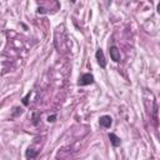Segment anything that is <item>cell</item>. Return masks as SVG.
Listing matches in <instances>:
<instances>
[{
	"label": "cell",
	"mask_w": 160,
	"mask_h": 160,
	"mask_svg": "<svg viewBox=\"0 0 160 160\" xmlns=\"http://www.w3.org/2000/svg\"><path fill=\"white\" fill-rule=\"evenodd\" d=\"M93 83H94V77H93V74L88 73V74L81 75V78L78 81V85L85 86V85H90V84H93Z\"/></svg>",
	"instance_id": "obj_1"
},
{
	"label": "cell",
	"mask_w": 160,
	"mask_h": 160,
	"mask_svg": "<svg viewBox=\"0 0 160 160\" xmlns=\"http://www.w3.org/2000/svg\"><path fill=\"white\" fill-rule=\"evenodd\" d=\"M95 56H96V60H98V64L100 65V68L105 69L106 68V60H105V56H104V52H103L102 49L96 50Z\"/></svg>",
	"instance_id": "obj_2"
},
{
	"label": "cell",
	"mask_w": 160,
	"mask_h": 160,
	"mask_svg": "<svg viewBox=\"0 0 160 160\" xmlns=\"http://www.w3.org/2000/svg\"><path fill=\"white\" fill-rule=\"evenodd\" d=\"M109 52H110V58H111L113 61H115V63L120 61V52H119V49H118L116 46H111Z\"/></svg>",
	"instance_id": "obj_3"
},
{
	"label": "cell",
	"mask_w": 160,
	"mask_h": 160,
	"mask_svg": "<svg viewBox=\"0 0 160 160\" xmlns=\"http://www.w3.org/2000/svg\"><path fill=\"white\" fill-rule=\"evenodd\" d=\"M99 123L103 128H110L111 124H113V119L109 115H103L102 118L99 119Z\"/></svg>",
	"instance_id": "obj_4"
},
{
	"label": "cell",
	"mask_w": 160,
	"mask_h": 160,
	"mask_svg": "<svg viewBox=\"0 0 160 160\" xmlns=\"http://www.w3.org/2000/svg\"><path fill=\"white\" fill-rule=\"evenodd\" d=\"M109 139H110L111 144H113L114 146H119V145L121 144V140H120V138H119V136H116L114 133H110V134H109Z\"/></svg>",
	"instance_id": "obj_5"
},
{
	"label": "cell",
	"mask_w": 160,
	"mask_h": 160,
	"mask_svg": "<svg viewBox=\"0 0 160 160\" xmlns=\"http://www.w3.org/2000/svg\"><path fill=\"white\" fill-rule=\"evenodd\" d=\"M39 154V151H36V150H34V149H28L27 150V158H30V159H33V158H35L36 155Z\"/></svg>",
	"instance_id": "obj_6"
},
{
	"label": "cell",
	"mask_w": 160,
	"mask_h": 160,
	"mask_svg": "<svg viewBox=\"0 0 160 160\" xmlns=\"http://www.w3.org/2000/svg\"><path fill=\"white\" fill-rule=\"evenodd\" d=\"M39 120H40V114L39 113H34V114H33V124L38 125L39 124Z\"/></svg>",
	"instance_id": "obj_7"
},
{
	"label": "cell",
	"mask_w": 160,
	"mask_h": 160,
	"mask_svg": "<svg viewBox=\"0 0 160 160\" xmlns=\"http://www.w3.org/2000/svg\"><path fill=\"white\" fill-rule=\"evenodd\" d=\"M30 95H31V93H28L27 96H25V98L23 99V104H24L25 106H27V105L29 104V98H30Z\"/></svg>",
	"instance_id": "obj_8"
},
{
	"label": "cell",
	"mask_w": 160,
	"mask_h": 160,
	"mask_svg": "<svg viewBox=\"0 0 160 160\" xmlns=\"http://www.w3.org/2000/svg\"><path fill=\"white\" fill-rule=\"evenodd\" d=\"M55 119H56V115H52V116L48 118V121H49V123H54Z\"/></svg>",
	"instance_id": "obj_9"
},
{
	"label": "cell",
	"mask_w": 160,
	"mask_h": 160,
	"mask_svg": "<svg viewBox=\"0 0 160 160\" xmlns=\"http://www.w3.org/2000/svg\"><path fill=\"white\" fill-rule=\"evenodd\" d=\"M158 13H160V3H159V5H158Z\"/></svg>",
	"instance_id": "obj_10"
}]
</instances>
